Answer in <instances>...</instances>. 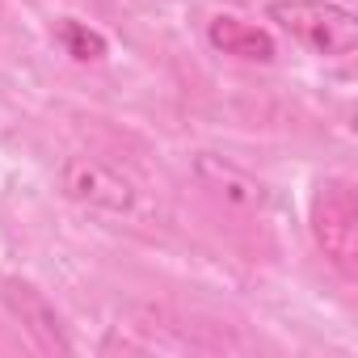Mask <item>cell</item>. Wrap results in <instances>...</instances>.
<instances>
[{"instance_id":"cell-2","label":"cell","mask_w":358,"mask_h":358,"mask_svg":"<svg viewBox=\"0 0 358 358\" xmlns=\"http://www.w3.org/2000/svg\"><path fill=\"white\" fill-rule=\"evenodd\" d=\"M312 232H316L324 257H329L341 274H354V257H358V211H354V194H350L341 182H329V186L316 194Z\"/></svg>"},{"instance_id":"cell-3","label":"cell","mask_w":358,"mask_h":358,"mask_svg":"<svg viewBox=\"0 0 358 358\" xmlns=\"http://www.w3.org/2000/svg\"><path fill=\"white\" fill-rule=\"evenodd\" d=\"M64 190L80 207L106 211V215H131L135 211V186L127 177L93 156H72L64 164Z\"/></svg>"},{"instance_id":"cell-6","label":"cell","mask_w":358,"mask_h":358,"mask_svg":"<svg viewBox=\"0 0 358 358\" xmlns=\"http://www.w3.org/2000/svg\"><path fill=\"white\" fill-rule=\"evenodd\" d=\"M207 38L215 51L224 55H236V59H253V64H270L274 59V38L262 30V26H249L241 17H211L207 26Z\"/></svg>"},{"instance_id":"cell-5","label":"cell","mask_w":358,"mask_h":358,"mask_svg":"<svg viewBox=\"0 0 358 358\" xmlns=\"http://www.w3.org/2000/svg\"><path fill=\"white\" fill-rule=\"evenodd\" d=\"M194 177L207 190H215L220 199H228L236 207H262L266 203V186L257 182V177H249L241 164L224 160V156H211V152L194 156Z\"/></svg>"},{"instance_id":"cell-7","label":"cell","mask_w":358,"mask_h":358,"mask_svg":"<svg viewBox=\"0 0 358 358\" xmlns=\"http://www.w3.org/2000/svg\"><path fill=\"white\" fill-rule=\"evenodd\" d=\"M59 43L68 47V55L72 59H80V64H89V59H101L106 55V38L97 34V30H89L85 22H64L59 26Z\"/></svg>"},{"instance_id":"cell-1","label":"cell","mask_w":358,"mask_h":358,"mask_svg":"<svg viewBox=\"0 0 358 358\" xmlns=\"http://www.w3.org/2000/svg\"><path fill=\"white\" fill-rule=\"evenodd\" d=\"M266 17L278 22V30H287L295 43L312 47L316 55H350L358 47L354 13L333 0H270Z\"/></svg>"},{"instance_id":"cell-4","label":"cell","mask_w":358,"mask_h":358,"mask_svg":"<svg viewBox=\"0 0 358 358\" xmlns=\"http://www.w3.org/2000/svg\"><path fill=\"white\" fill-rule=\"evenodd\" d=\"M0 295H5V303L13 308V316L26 324V333H30L43 350H51V354H72V341H68V333H64L59 312L47 303V295H43L34 282H26V278H5V282H0Z\"/></svg>"}]
</instances>
